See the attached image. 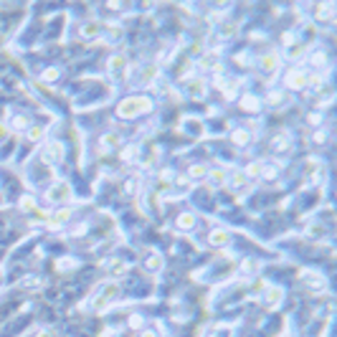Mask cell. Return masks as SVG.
I'll list each match as a JSON object with an SVG mask.
<instances>
[{"instance_id": "6da1fadb", "label": "cell", "mask_w": 337, "mask_h": 337, "mask_svg": "<svg viewBox=\"0 0 337 337\" xmlns=\"http://www.w3.org/2000/svg\"><path fill=\"white\" fill-rule=\"evenodd\" d=\"M144 109H150V99H144V96H132V99H127V102H122L120 104V117H134L137 112H144Z\"/></svg>"}, {"instance_id": "7a4b0ae2", "label": "cell", "mask_w": 337, "mask_h": 337, "mask_svg": "<svg viewBox=\"0 0 337 337\" xmlns=\"http://www.w3.org/2000/svg\"><path fill=\"white\" fill-rule=\"evenodd\" d=\"M117 292H120V289H117L114 284H104V292H102L99 296H94V302H92V304H94V310H96V312H99V310H106L112 302H114Z\"/></svg>"}, {"instance_id": "3957f363", "label": "cell", "mask_w": 337, "mask_h": 337, "mask_svg": "<svg viewBox=\"0 0 337 337\" xmlns=\"http://www.w3.org/2000/svg\"><path fill=\"white\" fill-rule=\"evenodd\" d=\"M61 155H64V150H61V144L58 142H48L46 147H44V152H41V158H44V162H58L61 160Z\"/></svg>"}, {"instance_id": "277c9868", "label": "cell", "mask_w": 337, "mask_h": 337, "mask_svg": "<svg viewBox=\"0 0 337 337\" xmlns=\"http://www.w3.org/2000/svg\"><path fill=\"white\" fill-rule=\"evenodd\" d=\"M286 84H289L292 89H302V86L307 84V76H304V71H292L289 76H286Z\"/></svg>"}, {"instance_id": "5b68a950", "label": "cell", "mask_w": 337, "mask_h": 337, "mask_svg": "<svg viewBox=\"0 0 337 337\" xmlns=\"http://www.w3.org/2000/svg\"><path fill=\"white\" fill-rule=\"evenodd\" d=\"M71 193H68V185L66 182H58L56 188H51V193H48V200H64V198H68Z\"/></svg>"}, {"instance_id": "8992f818", "label": "cell", "mask_w": 337, "mask_h": 337, "mask_svg": "<svg viewBox=\"0 0 337 337\" xmlns=\"http://www.w3.org/2000/svg\"><path fill=\"white\" fill-rule=\"evenodd\" d=\"M264 302H266V307H276V304L282 302V292H279V289H266Z\"/></svg>"}, {"instance_id": "52a82bcc", "label": "cell", "mask_w": 337, "mask_h": 337, "mask_svg": "<svg viewBox=\"0 0 337 337\" xmlns=\"http://www.w3.org/2000/svg\"><path fill=\"white\" fill-rule=\"evenodd\" d=\"M208 178H210V182L223 185V182H226V170H223V168H213V170H208Z\"/></svg>"}, {"instance_id": "ba28073f", "label": "cell", "mask_w": 337, "mask_h": 337, "mask_svg": "<svg viewBox=\"0 0 337 337\" xmlns=\"http://www.w3.org/2000/svg\"><path fill=\"white\" fill-rule=\"evenodd\" d=\"M178 226H180V228H190V226H196V216H193V213H182V216L178 218Z\"/></svg>"}, {"instance_id": "9c48e42d", "label": "cell", "mask_w": 337, "mask_h": 337, "mask_svg": "<svg viewBox=\"0 0 337 337\" xmlns=\"http://www.w3.org/2000/svg\"><path fill=\"white\" fill-rule=\"evenodd\" d=\"M124 64H127V58H124L122 54H117L114 58L109 61V68H112V71H122V68H124Z\"/></svg>"}, {"instance_id": "30bf717a", "label": "cell", "mask_w": 337, "mask_h": 337, "mask_svg": "<svg viewBox=\"0 0 337 337\" xmlns=\"http://www.w3.org/2000/svg\"><path fill=\"white\" fill-rule=\"evenodd\" d=\"M226 241H228V234L226 231H213L210 234V244L213 246H220V244H226Z\"/></svg>"}, {"instance_id": "8fae6325", "label": "cell", "mask_w": 337, "mask_h": 337, "mask_svg": "<svg viewBox=\"0 0 337 337\" xmlns=\"http://www.w3.org/2000/svg\"><path fill=\"white\" fill-rule=\"evenodd\" d=\"M206 175H208V168H206V165H193V168H190V178H193V180H200V178H206Z\"/></svg>"}, {"instance_id": "7c38bea8", "label": "cell", "mask_w": 337, "mask_h": 337, "mask_svg": "<svg viewBox=\"0 0 337 337\" xmlns=\"http://www.w3.org/2000/svg\"><path fill=\"white\" fill-rule=\"evenodd\" d=\"M96 33H99V26L96 23H84V28H82L84 38H92V36H96Z\"/></svg>"}, {"instance_id": "4fadbf2b", "label": "cell", "mask_w": 337, "mask_h": 337, "mask_svg": "<svg viewBox=\"0 0 337 337\" xmlns=\"http://www.w3.org/2000/svg\"><path fill=\"white\" fill-rule=\"evenodd\" d=\"M188 132H190V134H200V132H203V124H200L198 120H196V122L190 120V122H188Z\"/></svg>"}, {"instance_id": "5bb4252c", "label": "cell", "mask_w": 337, "mask_h": 337, "mask_svg": "<svg viewBox=\"0 0 337 337\" xmlns=\"http://www.w3.org/2000/svg\"><path fill=\"white\" fill-rule=\"evenodd\" d=\"M44 137V130L41 127H30L28 130V140H41Z\"/></svg>"}, {"instance_id": "9a60e30c", "label": "cell", "mask_w": 337, "mask_h": 337, "mask_svg": "<svg viewBox=\"0 0 337 337\" xmlns=\"http://www.w3.org/2000/svg\"><path fill=\"white\" fill-rule=\"evenodd\" d=\"M68 216H71V210H68V208H61V210L56 213V223H64V220H68Z\"/></svg>"}, {"instance_id": "2e32d148", "label": "cell", "mask_w": 337, "mask_h": 337, "mask_svg": "<svg viewBox=\"0 0 337 337\" xmlns=\"http://www.w3.org/2000/svg\"><path fill=\"white\" fill-rule=\"evenodd\" d=\"M302 279H304V282H310V284H314V286H317V284H322V279H320V274H304Z\"/></svg>"}, {"instance_id": "e0dca14e", "label": "cell", "mask_w": 337, "mask_h": 337, "mask_svg": "<svg viewBox=\"0 0 337 337\" xmlns=\"http://www.w3.org/2000/svg\"><path fill=\"white\" fill-rule=\"evenodd\" d=\"M120 142V134H106L104 137V147H109V144H117Z\"/></svg>"}, {"instance_id": "ac0fdd59", "label": "cell", "mask_w": 337, "mask_h": 337, "mask_svg": "<svg viewBox=\"0 0 337 337\" xmlns=\"http://www.w3.org/2000/svg\"><path fill=\"white\" fill-rule=\"evenodd\" d=\"M258 172H261V165H258V162L248 165V170H246V175H251V178H254V175H258Z\"/></svg>"}, {"instance_id": "d6986e66", "label": "cell", "mask_w": 337, "mask_h": 337, "mask_svg": "<svg viewBox=\"0 0 337 337\" xmlns=\"http://www.w3.org/2000/svg\"><path fill=\"white\" fill-rule=\"evenodd\" d=\"M302 54H304V48H302V46H294V48L289 51V58H299Z\"/></svg>"}, {"instance_id": "ffe728a7", "label": "cell", "mask_w": 337, "mask_h": 337, "mask_svg": "<svg viewBox=\"0 0 337 337\" xmlns=\"http://www.w3.org/2000/svg\"><path fill=\"white\" fill-rule=\"evenodd\" d=\"M274 64H276V58H274V56H266V58H264V61H261V66H264V68H266V71H269V68H272V66H274Z\"/></svg>"}, {"instance_id": "44dd1931", "label": "cell", "mask_w": 337, "mask_h": 337, "mask_svg": "<svg viewBox=\"0 0 337 337\" xmlns=\"http://www.w3.org/2000/svg\"><path fill=\"white\" fill-rule=\"evenodd\" d=\"M56 79H58V71L56 68H48L46 71V82H56Z\"/></svg>"}, {"instance_id": "7402d4cb", "label": "cell", "mask_w": 337, "mask_h": 337, "mask_svg": "<svg viewBox=\"0 0 337 337\" xmlns=\"http://www.w3.org/2000/svg\"><path fill=\"white\" fill-rule=\"evenodd\" d=\"M246 140H248V134H246V132H236V134H234V142H238V144H244Z\"/></svg>"}, {"instance_id": "603a6c76", "label": "cell", "mask_w": 337, "mask_h": 337, "mask_svg": "<svg viewBox=\"0 0 337 337\" xmlns=\"http://www.w3.org/2000/svg\"><path fill=\"white\" fill-rule=\"evenodd\" d=\"M147 264H150V269H158V266L162 264V261H160V256H152V258L147 261Z\"/></svg>"}, {"instance_id": "cb8c5ba5", "label": "cell", "mask_w": 337, "mask_h": 337, "mask_svg": "<svg viewBox=\"0 0 337 337\" xmlns=\"http://www.w3.org/2000/svg\"><path fill=\"white\" fill-rule=\"evenodd\" d=\"M320 18H332V6H324V8L320 10Z\"/></svg>"}, {"instance_id": "d4e9b609", "label": "cell", "mask_w": 337, "mask_h": 337, "mask_svg": "<svg viewBox=\"0 0 337 337\" xmlns=\"http://www.w3.org/2000/svg\"><path fill=\"white\" fill-rule=\"evenodd\" d=\"M193 94H198V96L203 94V82H200V79H198V82H193Z\"/></svg>"}, {"instance_id": "484cf974", "label": "cell", "mask_w": 337, "mask_h": 337, "mask_svg": "<svg viewBox=\"0 0 337 337\" xmlns=\"http://www.w3.org/2000/svg\"><path fill=\"white\" fill-rule=\"evenodd\" d=\"M246 182V175L244 172H236V178H234V185H244Z\"/></svg>"}, {"instance_id": "4316f807", "label": "cell", "mask_w": 337, "mask_h": 337, "mask_svg": "<svg viewBox=\"0 0 337 337\" xmlns=\"http://www.w3.org/2000/svg\"><path fill=\"white\" fill-rule=\"evenodd\" d=\"M20 206H23V208H33V206H36V200L28 196V198H23V200H20Z\"/></svg>"}, {"instance_id": "83f0119b", "label": "cell", "mask_w": 337, "mask_h": 337, "mask_svg": "<svg viewBox=\"0 0 337 337\" xmlns=\"http://www.w3.org/2000/svg\"><path fill=\"white\" fill-rule=\"evenodd\" d=\"M36 337H54V332L51 330H38V334H36Z\"/></svg>"}, {"instance_id": "f1b7e54d", "label": "cell", "mask_w": 337, "mask_h": 337, "mask_svg": "<svg viewBox=\"0 0 337 337\" xmlns=\"http://www.w3.org/2000/svg\"><path fill=\"white\" fill-rule=\"evenodd\" d=\"M213 61H216V56H213V54H210V56H206V58H203V66H210V64H213Z\"/></svg>"}, {"instance_id": "f546056e", "label": "cell", "mask_w": 337, "mask_h": 337, "mask_svg": "<svg viewBox=\"0 0 337 337\" xmlns=\"http://www.w3.org/2000/svg\"><path fill=\"white\" fill-rule=\"evenodd\" d=\"M276 175V168H266V172H264V178H274Z\"/></svg>"}, {"instance_id": "4dcf8cb0", "label": "cell", "mask_w": 337, "mask_h": 337, "mask_svg": "<svg viewBox=\"0 0 337 337\" xmlns=\"http://www.w3.org/2000/svg\"><path fill=\"white\" fill-rule=\"evenodd\" d=\"M142 337H158V334H155L152 330H144V332H142Z\"/></svg>"}, {"instance_id": "1f68e13d", "label": "cell", "mask_w": 337, "mask_h": 337, "mask_svg": "<svg viewBox=\"0 0 337 337\" xmlns=\"http://www.w3.org/2000/svg\"><path fill=\"white\" fill-rule=\"evenodd\" d=\"M6 134H8V132H6V127H3V124H0V140H3Z\"/></svg>"}, {"instance_id": "d6a6232c", "label": "cell", "mask_w": 337, "mask_h": 337, "mask_svg": "<svg viewBox=\"0 0 337 337\" xmlns=\"http://www.w3.org/2000/svg\"><path fill=\"white\" fill-rule=\"evenodd\" d=\"M0 279H3V272H0Z\"/></svg>"}, {"instance_id": "836d02e7", "label": "cell", "mask_w": 337, "mask_h": 337, "mask_svg": "<svg viewBox=\"0 0 337 337\" xmlns=\"http://www.w3.org/2000/svg\"><path fill=\"white\" fill-rule=\"evenodd\" d=\"M0 203H3V196H0Z\"/></svg>"}]
</instances>
